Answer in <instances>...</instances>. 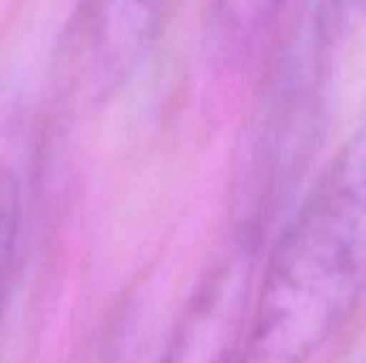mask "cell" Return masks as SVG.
I'll return each instance as SVG.
<instances>
[{"label": "cell", "mask_w": 366, "mask_h": 363, "mask_svg": "<svg viewBox=\"0 0 366 363\" xmlns=\"http://www.w3.org/2000/svg\"><path fill=\"white\" fill-rule=\"evenodd\" d=\"M19 229H21V184L11 167L0 165V321L13 282Z\"/></svg>", "instance_id": "cell-6"}, {"label": "cell", "mask_w": 366, "mask_h": 363, "mask_svg": "<svg viewBox=\"0 0 366 363\" xmlns=\"http://www.w3.org/2000/svg\"><path fill=\"white\" fill-rule=\"evenodd\" d=\"M366 295V118L266 257L242 363H309Z\"/></svg>", "instance_id": "cell-1"}, {"label": "cell", "mask_w": 366, "mask_h": 363, "mask_svg": "<svg viewBox=\"0 0 366 363\" xmlns=\"http://www.w3.org/2000/svg\"><path fill=\"white\" fill-rule=\"evenodd\" d=\"M262 242L236 235L184 306L161 363H242Z\"/></svg>", "instance_id": "cell-3"}, {"label": "cell", "mask_w": 366, "mask_h": 363, "mask_svg": "<svg viewBox=\"0 0 366 363\" xmlns=\"http://www.w3.org/2000/svg\"><path fill=\"white\" fill-rule=\"evenodd\" d=\"M309 17L324 45L337 51L366 28V0H313Z\"/></svg>", "instance_id": "cell-7"}, {"label": "cell", "mask_w": 366, "mask_h": 363, "mask_svg": "<svg viewBox=\"0 0 366 363\" xmlns=\"http://www.w3.org/2000/svg\"><path fill=\"white\" fill-rule=\"evenodd\" d=\"M309 11L279 49L251 124L238 171V233L262 242L324 131L330 56Z\"/></svg>", "instance_id": "cell-2"}, {"label": "cell", "mask_w": 366, "mask_h": 363, "mask_svg": "<svg viewBox=\"0 0 366 363\" xmlns=\"http://www.w3.org/2000/svg\"><path fill=\"white\" fill-rule=\"evenodd\" d=\"M290 0H212L210 49L221 62L251 58L277 28Z\"/></svg>", "instance_id": "cell-5"}, {"label": "cell", "mask_w": 366, "mask_h": 363, "mask_svg": "<svg viewBox=\"0 0 366 363\" xmlns=\"http://www.w3.org/2000/svg\"><path fill=\"white\" fill-rule=\"evenodd\" d=\"M172 0H86L81 43L99 90L127 81L154 47Z\"/></svg>", "instance_id": "cell-4"}]
</instances>
